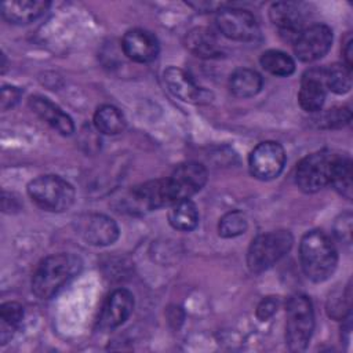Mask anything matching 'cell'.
<instances>
[{
    "label": "cell",
    "mask_w": 353,
    "mask_h": 353,
    "mask_svg": "<svg viewBox=\"0 0 353 353\" xmlns=\"http://www.w3.org/2000/svg\"><path fill=\"white\" fill-rule=\"evenodd\" d=\"M79 234L87 244L109 245L119 237L117 223L103 214H88L79 221Z\"/></svg>",
    "instance_id": "obj_15"
},
{
    "label": "cell",
    "mask_w": 353,
    "mask_h": 353,
    "mask_svg": "<svg viewBox=\"0 0 353 353\" xmlns=\"http://www.w3.org/2000/svg\"><path fill=\"white\" fill-rule=\"evenodd\" d=\"M168 222L176 230H193L199 223V211L196 204L190 199L179 200L171 204L168 211Z\"/></svg>",
    "instance_id": "obj_22"
},
{
    "label": "cell",
    "mask_w": 353,
    "mask_h": 353,
    "mask_svg": "<svg viewBox=\"0 0 353 353\" xmlns=\"http://www.w3.org/2000/svg\"><path fill=\"white\" fill-rule=\"evenodd\" d=\"M134 310V295L125 288L114 290L105 301L98 327L101 330H113L121 325Z\"/></svg>",
    "instance_id": "obj_14"
},
{
    "label": "cell",
    "mask_w": 353,
    "mask_h": 353,
    "mask_svg": "<svg viewBox=\"0 0 353 353\" xmlns=\"http://www.w3.org/2000/svg\"><path fill=\"white\" fill-rule=\"evenodd\" d=\"M288 230H273L256 236L247 252V265L252 273H261L277 263L292 247Z\"/></svg>",
    "instance_id": "obj_4"
},
{
    "label": "cell",
    "mask_w": 353,
    "mask_h": 353,
    "mask_svg": "<svg viewBox=\"0 0 353 353\" xmlns=\"http://www.w3.org/2000/svg\"><path fill=\"white\" fill-rule=\"evenodd\" d=\"M83 268L81 259L69 252L47 256L37 266L32 277V291L40 299L54 296L69 280L79 274Z\"/></svg>",
    "instance_id": "obj_2"
},
{
    "label": "cell",
    "mask_w": 353,
    "mask_h": 353,
    "mask_svg": "<svg viewBox=\"0 0 353 353\" xmlns=\"http://www.w3.org/2000/svg\"><path fill=\"white\" fill-rule=\"evenodd\" d=\"M245 230H247V218L239 210L229 211L219 219L218 233L221 237L232 239L243 234Z\"/></svg>",
    "instance_id": "obj_28"
},
{
    "label": "cell",
    "mask_w": 353,
    "mask_h": 353,
    "mask_svg": "<svg viewBox=\"0 0 353 353\" xmlns=\"http://www.w3.org/2000/svg\"><path fill=\"white\" fill-rule=\"evenodd\" d=\"M218 30L228 39L236 41H254L259 37L256 18L247 10L222 7L215 17Z\"/></svg>",
    "instance_id": "obj_8"
},
{
    "label": "cell",
    "mask_w": 353,
    "mask_h": 353,
    "mask_svg": "<svg viewBox=\"0 0 353 353\" xmlns=\"http://www.w3.org/2000/svg\"><path fill=\"white\" fill-rule=\"evenodd\" d=\"M22 95V91L18 88V87H14V85H3L1 88V109L3 110H7L12 106L17 105V102L19 101Z\"/></svg>",
    "instance_id": "obj_32"
},
{
    "label": "cell",
    "mask_w": 353,
    "mask_h": 353,
    "mask_svg": "<svg viewBox=\"0 0 353 353\" xmlns=\"http://www.w3.org/2000/svg\"><path fill=\"white\" fill-rule=\"evenodd\" d=\"M335 153L320 150L303 157L295 171V182L305 193H316L330 183Z\"/></svg>",
    "instance_id": "obj_6"
},
{
    "label": "cell",
    "mask_w": 353,
    "mask_h": 353,
    "mask_svg": "<svg viewBox=\"0 0 353 353\" xmlns=\"http://www.w3.org/2000/svg\"><path fill=\"white\" fill-rule=\"evenodd\" d=\"M332 44V30L323 23L305 28L294 41V51L299 61L313 62L323 58Z\"/></svg>",
    "instance_id": "obj_11"
},
{
    "label": "cell",
    "mask_w": 353,
    "mask_h": 353,
    "mask_svg": "<svg viewBox=\"0 0 353 353\" xmlns=\"http://www.w3.org/2000/svg\"><path fill=\"white\" fill-rule=\"evenodd\" d=\"M262 76L256 70L248 68L236 69L230 74L229 80V88L237 98H250L256 95L262 88Z\"/></svg>",
    "instance_id": "obj_21"
},
{
    "label": "cell",
    "mask_w": 353,
    "mask_h": 353,
    "mask_svg": "<svg viewBox=\"0 0 353 353\" xmlns=\"http://www.w3.org/2000/svg\"><path fill=\"white\" fill-rule=\"evenodd\" d=\"M23 319V307L18 302H6L0 307V343L6 345Z\"/></svg>",
    "instance_id": "obj_25"
},
{
    "label": "cell",
    "mask_w": 353,
    "mask_h": 353,
    "mask_svg": "<svg viewBox=\"0 0 353 353\" xmlns=\"http://www.w3.org/2000/svg\"><path fill=\"white\" fill-rule=\"evenodd\" d=\"M343 58H345V66L352 70L353 63V39L349 36L345 46H343Z\"/></svg>",
    "instance_id": "obj_33"
},
{
    "label": "cell",
    "mask_w": 353,
    "mask_h": 353,
    "mask_svg": "<svg viewBox=\"0 0 353 353\" xmlns=\"http://www.w3.org/2000/svg\"><path fill=\"white\" fill-rule=\"evenodd\" d=\"M48 7L50 3L43 0H11L1 4V15L10 23L26 25L40 18Z\"/></svg>",
    "instance_id": "obj_19"
},
{
    "label": "cell",
    "mask_w": 353,
    "mask_h": 353,
    "mask_svg": "<svg viewBox=\"0 0 353 353\" xmlns=\"http://www.w3.org/2000/svg\"><path fill=\"white\" fill-rule=\"evenodd\" d=\"M279 307V298L277 296H268L261 301V303L256 307V317L261 321H266L270 319Z\"/></svg>",
    "instance_id": "obj_31"
},
{
    "label": "cell",
    "mask_w": 353,
    "mask_h": 353,
    "mask_svg": "<svg viewBox=\"0 0 353 353\" xmlns=\"http://www.w3.org/2000/svg\"><path fill=\"white\" fill-rule=\"evenodd\" d=\"M95 128L105 135L120 134L125 128L123 113L113 105H102L94 114Z\"/></svg>",
    "instance_id": "obj_24"
},
{
    "label": "cell",
    "mask_w": 353,
    "mask_h": 353,
    "mask_svg": "<svg viewBox=\"0 0 353 353\" xmlns=\"http://www.w3.org/2000/svg\"><path fill=\"white\" fill-rule=\"evenodd\" d=\"M262 68L269 72L270 74L285 77L294 73L295 70V62L294 59L279 50H268L261 55L259 59Z\"/></svg>",
    "instance_id": "obj_26"
},
{
    "label": "cell",
    "mask_w": 353,
    "mask_h": 353,
    "mask_svg": "<svg viewBox=\"0 0 353 353\" xmlns=\"http://www.w3.org/2000/svg\"><path fill=\"white\" fill-rule=\"evenodd\" d=\"M285 164L284 148L274 141L261 142L248 157L250 172L261 181H270L280 175Z\"/></svg>",
    "instance_id": "obj_10"
},
{
    "label": "cell",
    "mask_w": 353,
    "mask_h": 353,
    "mask_svg": "<svg viewBox=\"0 0 353 353\" xmlns=\"http://www.w3.org/2000/svg\"><path fill=\"white\" fill-rule=\"evenodd\" d=\"M330 183L339 194L347 200L352 199V160L347 154L335 156Z\"/></svg>",
    "instance_id": "obj_23"
},
{
    "label": "cell",
    "mask_w": 353,
    "mask_h": 353,
    "mask_svg": "<svg viewBox=\"0 0 353 353\" xmlns=\"http://www.w3.org/2000/svg\"><path fill=\"white\" fill-rule=\"evenodd\" d=\"M325 70L327 90L335 94H346L352 88V70L341 63H334Z\"/></svg>",
    "instance_id": "obj_27"
},
{
    "label": "cell",
    "mask_w": 353,
    "mask_h": 353,
    "mask_svg": "<svg viewBox=\"0 0 353 353\" xmlns=\"http://www.w3.org/2000/svg\"><path fill=\"white\" fill-rule=\"evenodd\" d=\"M186 48L199 58H215L221 55L222 48L216 34L208 28H194L186 34Z\"/></svg>",
    "instance_id": "obj_20"
},
{
    "label": "cell",
    "mask_w": 353,
    "mask_h": 353,
    "mask_svg": "<svg viewBox=\"0 0 353 353\" xmlns=\"http://www.w3.org/2000/svg\"><path fill=\"white\" fill-rule=\"evenodd\" d=\"M327 91L324 68H312L306 70L302 76L298 92L301 108L306 112H319L324 105Z\"/></svg>",
    "instance_id": "obj_17"
},
{
    "label": "cell",
    "mask_w": 353,
    "mask_h": 353,
    "mask_svg": "<svg viewBox=\"0 0 353 353\" xmlns=\"http://www.w3.org/2000/svg\"><path fill=\"white\" fill-rule=\"evenodd\" d=\"M29 106L43 121H46L59 134L70 135L74 131L72 119L48 98L34 95L29 99Z\"/></svg>",
    "instance_id": "obj_18"
},
{
    "label": "cell",
    "mask_w": 353,
    "mask_h": 353,
    "mask_svg": "<svg viewBox=\"0 0 353 353\" xmlns=\"http://www.w3.org/2000/svg\"><path fill=\"white\" fill-rule=\"evenodd\" d=\"M167 190L171 204L190 199L200 192L207 182V170L203 164L196 161H188L179 164L172 174L165 178Z\"/></svg>",
    "instance_id": "obj_9"
},
{
    "label": "cell",
    "mask_w": 353,
    "mask_h": 353,
    "mask_svg": "<svg viewBox=\"0 0 353 353\" xmlns=\"http://www.w3.org/2000/svg\"><path fill=\"white\" fill-rule=\"evenodd\" d=\"M121 47L124 54L134 62L148 63L159 55V41L156 36L145 29H131L123 36Z\"/></svg>",
    "instance_id": "obj_16"
},
{
    "label": "cell",
    "mask_w": 353,
    "mask_h": 353,
    "mask_svg": "<svg viewBox=\"0 0 353 353\" xmlns=\"http://www.w3.org/2000/svg\"><path fill=\"white\" fill-rule=\"evenodd\" d=\"M314 328L313 305L307 295L295 294L287 302L285 341L291 352H303Z\"/></svg>",
    "instance_id": "obj_3"
},
{
    "label": "cell",
    "mask_w": 353,
    "mask_h": 353,
    "mask_svg": "<svg viewBox=\"0 0 353 353\" xmlns=\"http://www.w3.org/2000/svg\"><path fill=\"white\" fill-rule=\"evenodd\" d=\"M317 120L319 125L323 128H341L350 123L352 113L346 106L332 108L325 110Z\"/></svg>",
    "instance_id": "obj_29"
},
{
    "label": "cell",
    "mask_w": 353,
    "mask_h": 353,
    "mask_svg": "<svg viewBox=\"0 0 353 353\" xmlns=\"http://www.w3.org/2000/svg\"><path fill=\"white\" fill-rule=\"evenodd\" d=\"M269 17L280 36L287 41L294 43L305 29V12L299 3L277 1L272 4Z\"/></svg>",
    "instance_id": "obj_12"
},
{
    "label": "cell",
    "mask_w": 353,
    "mask_h": 353,
    "mask_svg": "<svg viewBox=\"0 0 353 353\" xmlns=\"http://www.w3.org/2000/svg\"><path fill=\"white\" fill-rule=\"evenodd\" d=\"M121 205L130 214H145L171 205L165 179H154L131 188L121 199Z\"/></svg>",
    "instance_id": "obj_7"
},
{
    "label": "cell",
    "mask_w": 353,
    "mask_h": 353,
    "mask_svg": "<svg viewBox=\"0 0 353 353\" xmlns=\"http://www.w3.org/2000/svg\"><path fill=\"white\" fill-rule=\"evenodd\" d=\"M299 259L306 277L314 283H323L335 272L338 254L323 230H310L301 240Z\"/></svg>",
    "instance_id": "obj_1"
},
{
    "label": "cell",
    "mask_w": 353,
    "mask_h": 353,
    "mask_svg": "<svg viewBox=\"0 0 353 353\" xmlns=\"http://www.w3.org/2000/svg\"><path fill=\"white\" fill-rule=\"evenodd\" d=\"M350 295H349V290L346 291V294H339L336 298H330V302H328V314L331 316V317H334V319H341V317H343L345 316V312H343V309H346V310H349V307H345V303H347L349 305V301H350V298H349Z\"/></svg>",
    "instance_id": "obj_30"
},
{
    "label": "cell",
    "mask_w": 353,
    "mask_h": 353,
    "mask_svg": "<svg viewBox=\"0 0 353 353\" xmlns=\"http://www.w3.org/2000/svg\"><path fill=\"white\" fill-rule=\"evenodd\" d=\"M28 194L40 208L51 212H62L74 201L73 186L59 175H40L28 185Z\"/></svg>",
    "instance_id": "obj_5"
},
{
    "label": "cell",
    "mask_w": 353,
    "mask_h": 353,
    "mask_svg": "<svg viewBox=\"0 0 353 353\" xmlns=\"http://www.w3.org/2000/svg\"><path fill=\"white\" fill-rule=\"evenodd\" d=\"M163 81L172 95L185 102L205 103L211 101V94L200 87L185 70L179 68H167L163 72Z\"/></svg>",
    "instance_id": "obj_13"
}]
</instances>
